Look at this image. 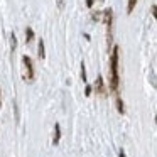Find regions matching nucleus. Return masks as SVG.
<instances>
[{
	"label": "nucleus",
	"mask_w": 157,
	"mask_h": 157,
	"mask_svg": "<svg viewBox=\"0 0 157 157\" xmlns=\"http://www.w3.org/2000/svg\"><path fill=\"white\" fill-rule=\"evenodd\" d=\"M118 52L120 48L115 46L112 51V56H110V88L113 91L118 90Z\"/></svg>",
	"instance_id": "1"
},
{
	"label": "nucleus",
	"mask_w": 157,
	"mask_h": 157,
	"mask_svg": "<svg viewBox=\"0 0 157 157\" xmlns=\"http://www.w3.org/2000/svg\"><path fill=\"white\" fill-rule=\"evenodd\" d=\"M22 64H24V79L25 81H32L34 79V66H32V59L29 58V56H24L22 58Z\"/></svg>",
	"instance_id": "2"
},
{
	"label": "nucleus",
	"mask_w": 157,
	"mask_h": 157,
	"mask_svg": "<svg viewBox=\"0 0 157 157\" xmlns=\"http://www.w3.org/2000/svg\"><path fill=\"white\" fill-rule=\"evenodd\" d=\"M95 91H96V93H100V95H105V93H106V90H105V85H103V78H101V76H98V78H96Z\"/></svg>",
	"instance_id": "3"
},
{
	"label": "nucleus",
	"mask_w": 157,
	"mask_h": 157,
	"mask_svg": "<svg viewBox=\"0 0 157 157\" xmlns=\"http://www.w3.org/2000/svg\"><path fill=\"white\" fill-rule=\"evenodd\" d=\"M54 130H56V133H54V139H52V144L58 145L59 139H61V127H59V123H56V125H54Z\"/></svg>",
	"instance_id": "4"
},
{
	"label": "nucleus",
	"mask_w": 157,
	"mask_h": 157,
	"mask_svg": "<svg viewBox=\"0 0 157 157\" xmlns=\"http://www.w3.org/2000/svg\"><path fill=\"white\" fill-rule=\"evenodd\" d=\"M34 41V31H32V27H27L25 29V42H32Z\"/></svg>",
	"instance_id": "5"
},
{
	"label": "nucleus",
	"mask_w": 157,
	"mask_h": 157,
	"mask_svg": "<svg viewBox=\"0 0 157 157\" xmlns=\"http://www.w3.org/2000/svg\"><path fill=\"white\" fill-rule=\"evenodd\" d=\"M37 51H39V58L44 59L46 58V49H44V41H39V46H37Z\"/></svg>",
	"instance_id": "6"
},
{
	"label": "nucleus",
	"mask_w": 157,
	"mask_h": 157,
	"mask_svg": "<svg viewBox=\"0 0 157 157\" xmlns=\"http://www.w3.org/2000/svg\"><path fill=\"white\" fill-rule=\"evenodd\" d=\"M137 5V0H127V14H132Z\"/></svg>",
	"instance_id": "7"
},
{
	"label": "nucleus",
	"mask_w": 157,
	"mask_h": 157,
	"mask_svg": "<svg viewBox=\"0 0 157 157\" xmlns=\"http://www.w3.org/2000/svg\"><path fill=\"white\" fill-rule=\"evenodd\" d=\"M117 108H118L120 113H123V101H122V98H120V96H117Z\"/></svg>",
	"instance_id": "8"
},
{
	"label": "nucleus",
	"mask_w": 157,
	"mask_h": 157,
	"mask_svg": "<svg viewBox=\"0 0 157 157\" xmlns=\"http://www.w3.org/2000/svg\"><path fill=\"white\" fill-rule=\"evenodd\" d=\"M81 78H83V81H88V79H86V68H85V63L81 61Z\"/></svg>",
	"instance_id": "9"
},
{
	"label": "nucleus",
	"mask_w": 157,
	"mask_h": 157,
	"mask_svg": "<svg viewBox=\"0 0 157 157\" xmlns=\"http://www.w3.org/2000/svg\"><path fill=\"white\" fill-rule=\"evenodd\" d=\"M91 19H93V21H96V22L101 21V12H95V14L91 15Z\"/></svg>",
	"instance_id": "10"
},
{
	"label": "nucleus",
	"mask_w": 157,
	"mask_h": 157,
	"mask_svg": "<svg viewBox=\"0 0 157 157\" xmlns=\"http://www.w3.org/2000/svg\"><path fill=\"white\" fill-rule=\"evenodd\" d=\"M85 95H86V96H90V95H91V86H90V85H86V90H85Z\"/></svg>",
	"instance_id": "11"
},
{
	"label": "nucleus",
	"mask_w": 157,
	"mask_h": 157,
	"mask_svg": "<svg viewBox=\"0 0 157 157\" xmlns=\"http://www.w3.org/2000/svg\"><path fill=\"white\" fill-rule=\"evenodd\" d=\"M93 2H95V0H86V7L91 9V7H93Z\"/></svg>",
	"instance_id": "12"
},
{
	"label": "nucleus",
	"mask_w": 157,
	"mask_h": 157,
	"mask_svg": "<svg viewBox=\"0 0 157 157\" xmlns=\"http://www.w3.org/2000/svg\"><path fill=\"white\" fill-rule=\"evenodd\" d=\"M0 103H2V93H0Z\"/></svg>",
	"instance_id": "13"
}]
</instances>
